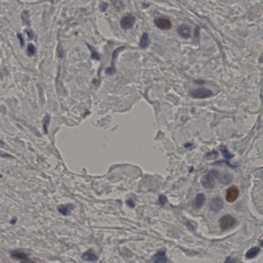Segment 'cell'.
Here are the masks:
<instances>
[{"label":"cell","instance_id":"obj_1","mask_svg":"<svg viewBox=\"0 0 263 263\" xmlns=\"http://www.w3.org/2000/svg\"><path fill=\"white\" fill-rule=\"evenodd\" d=\"M216 172V171H213L203 176L201 179V182L204 188L206 189H212L214 187L215 184L214 178Z\"/></svg>","mask_w":263,"mask_h":263},{"label":"cell","instance_id":"obj_2","mask_svg":"<svg viewBox=\"0 0 263 263\" xmlns=\"http://www.w3.org/2000/svg\"><path fill=\"white\" fill-rule=\"evenodd\" d=\"M213 95V92L207 88H196L190 92V95L194 98H207L211 97Z\"/></svg>","mask_w":263,"mask_h":263},{"label":"cell","instance_id":"obj_3","mask_svg":"<svg viewBox=\"0 0 263 263\" xmlns=\"http://www.w3.org/2000/svg\"><path fill=\"white\" fill-rule=\"evenodd\" d=\"M236 223V220L233 216L226 215L221 218L219 220V226L223 230H228L232 228Z\"/></svg>","mask_w":263,"mask_h":263},{"label":"cell","instance_id":"obj_4","mask_svg":"<svg viewBox=\"0 0 263 263\" xmlns=\"http://www.w3.org/2000/svg\"><path fill=\"white\" fill-rule=\"evenodd\" d=\"M240 194V191L237 186L233 185L227 190L226 199L229 203H233L237 200Z\"/></svg>","mask_w":263,"mask_h":263},{"label":"cell","instance_id":"obj_5","mask_svg":"<svg viewBox=\"0 0 263 263\" xmlns=\"http://www.w3.org/2000/svg\"><path fill=\"white\" fill-rule=\"evenodd\" d=\"M223 203L219 196H216L212 199L209 202V207L211 210L215 212H218L223 207Z\"/></svg>","mask_w":263,"mask_h":263},{"label":"cell","instance_id":"obj_6","mask_svg":"<svg viewBox=\"0 0 263 263\" xmlns=\"http://www.w3.org/2000/svg\"><path fill=\"white\" fill-rule=\"evenodd\" d=\"M135 21V18L133 15H127L121 20V27L124 30H129L134 26Z\"/></svg>","mask_w":263,"mask_h":263},{"label":"cell","instance_id":"obj_7","mask_svg":"<svg viewBox=\"0 0 263 263\" xmlns=\"http://www.w3.org/2000/svg\"><path fill=\"white\" fill-rule=\"evenodd\" d=\"M215 177L217 178L218 181L220 184H223L225 185H227L231 182L233 179V175L231 174L228 173H219L217 171L216 172Z\"/></svg>","mask_w":263,"mask_h":263},{"label":"cell","instance_id":"obj_8","mask_svg":"<svg viewBox=\"0 0 263 263\" xmlns=\"http://www.w3.org/2000/svg\"><path fill=\"white\" fill-rule=\"evenodd\" d=\"M154 23L158 28L161 30H167L171 28V23L167 19L158 18L155 20Z\"/></svg>","mask_w":263,"mask_h":263},{"label":"cell","instance_id":"obj_9","mask_svg":"<svg viewBox=\"0 0 263 263\" xmlns=\"http://www.w3.org/2000/svg\"><path fill=\"white\" fill-rule=\"evenodd\" d=\"M191 31L189 26L185 24L180 25L177 29L179 35L184 39H189L191 37Z\"/></svg>","mask_w":263,"mask_h":263},{"label":"cell","instance_id":"obj_10","mask_svg":"<svg viewBox=\"0 0 263 263\" xmlns=\"http://www.w3.org/2000/svg\"><path fill=\"white\" fill-rule=\"evenodd\" d=\"M206 200L205 195L203 193L198 194L193 202V207L195 209H200Z\"/></svg>","mask_w":263,"mask_h":263},{"label":"cell","instance_id":"obj_11","mask_svg":"<svg viewBox=\"0 0 263 263\" xmlns=\"http://www.w3.org/2000/svg\"><path fill=\"white\" fill-rule=\"evenodd\" d=\"M153 263H166L167 258L165 251H159L153 257Z\"/></svg>","mask_w":263,"mask_h":263},{"label":"cell","instance_id":"obj_12","mask_svg":"<svg viewBox=\"0 0 263 263\" xmlns=\"http://www.w3.org/2000/svg\"><path fill=\"white\" fill-rule=\"evenodd\" d=\"M11 256L13 259L18 260H23L25 259H28V255L21 251H12L11 252Z\"/></svg>","mask_w":263,"mask_h":263},{"label":"cell","instance_id":"obj_13","mask_svg":"<svg viewBox=\"0 0 263 263\" xmlns=\"http://www.w3.org/2000/svg\"><path fill=\"white\" fill-rule=\"evenodd\" d=\"M74 206L72 204L61 205L58 208V211L61 214L66 216L71 213V211L74 209Z\"/></svg>","mask_w":263,"mask_h":263},{"label":"cell","instance_id":"obj_14","mask_svg":"<svg viewBox=\"0 0 263 263\" xmlns=\"http://www.w3.org/2000/svg\"><path fill=\"white\" fill-rule=\"evenodd\" d=\"M82 258L87 261H96L98 259L97 256H96L95 253L92 249L85 252L83 254Z\"/></svg>","mask_w":263,"mask_h":263},{"label":"cell","instance_id":"obj_15","mask_svg":"<svg viewBox=\"0 0 263 263\" xmlns=\"http://www.w3.org/2000/svg\"><path fill=\"white\" fill-rule=\"evenodd\" d=\"M260 249L257 247H253L250 249L246 253V257L248 259H251L257 256Z\"/></svg>","mask_w":263,"mask_h":263},{"label":"cell","instance_id":"obj_16","mask_svg":"<svg viewBox=\"0 0 263 263\" xmlns=\"http://www.w3.org/2000/svg\"><path fill=\"white\" fill-rule=\"evenodd\" d=\"M149 43H150V41H149L148 35L147 33L144 32L143 34L140 41V47H141V49H145L148 46Z\"/></svg>","mask_w":263,"mask_h":263},{"label":"cell","instance_id":"obj_17","mask_svg":"<svg viewBox=\"0 0 263 263\" xmlns=\"http://www.w3.org/2000/svg\"><path fill=\"white\" fill-rule=\"evenodd\" d=\"M49 121H50V116L47 114L44 117L43 120V129H44V133L45 134L47 133V128H48V125L49 124Z\"/></svg>","mask_w":263,"mask_h":263},{"label":"cell","instance_id":"obj_18","mask_svg":"<svg viewBox=\"0 0 263 263\" xmlns=\"http://www.w3.org/2000/svg\"><path fill=\"white\" fill-rule=\"evenodd\" d=\"M36 52L35 48L33 44L30 43L27 46V54L28 56H32L34 55Z\"/></svg>","mask_w":263,"mask_h":263},{"label":"cell","instance_id":"obj_19","mask_svg":"<svg viewBox=\"0 0 263 263\" xmlns=\"http://www.w3.org/2000/svg\"><path fill=\"white\" fill-rule=\"evenodd\" d=\"M222 153L223 154V156H224V157L226 158L227 159H231V158L233 157V155H231L230 154L229 152H228V151L227 150L226 148H224L223 149H222Z\"/></svg>","mask_w":263,"mask_h":263},{"label":"cell","instance_id":"obj_20","mask_svg":"<svg viewBox=\"0 0 263 263\" xmlns=\"http://www.w3.org/2000/svg\"><path fill=\"white\" fill-rule=\"evenodd\" d=\"M114 6H115V8L117 10L122 9L124 6L122 4V2L120 1H115L113 2Z\"/></svg>","mask_w":263,"mask_h":263},{"label":"cell","instance_id":"obj_21","mask_svg":"<svg viewBox=\"0 0 263 263\" xmlns=\"http://www.w3.org/2000/svg\"><path fill=\"white\" fill-rule=\"evenodd\" d=\"M28 16H29V13H28V12L24 11L22 14V19H23L24 21L25 22L28 21Z\"/></svg>","mask_w":263,"mask_h":263},{"label":"cell","instance_id":"obj_22","mask_svg":"<svg viewBox=\"0 0 263 263\" xmlns=\"http://www.w3.org/2000/svg\"><path fill=\"white\" fill-rule=\"evenodd\" d=\"M126 203H127V204H128V206H129V207H130L131 208H134V206H135L134 201H133V200H131V199L128 200L126 201Z\"/></svg>","mask_w":263,"mask_h":263},{"label":"cell","instance_id":"obj_23","mask_svg":"<svg viewBox=\"0 0 263 263\" xmlns=\"http://www.w3.org/2000/svg\"><path fill=\"white\" fill-rule=\"evenodd\" d=\"M225 263H235V261L232 257H228L225 261Z\"/></svg>","mask_w":263,"mask_h":263},{"label":"cell","instance_id":"obj_24","mask_svg":"<svg viewBox=\"0 0 263 263\" xmlns=\"http://www.w3.org/2000/svg\"><path fill=\"white\" fill-rule=\"evenodd\" d=\"M107 6H108V5H107V3H102V4H101V5H100V8H101V10L102 12H105V11H106V8H107Z\"/></svg>","mask_w":263,"mask_h":263},{"label":"cell","instance_id":"obj_25","mask_svg":"<svg viewBox=\"0 0 263 263\" xmlns=\"http://www.w3.org/2000/svg\"><path fill=\"white\" fill-rule=\"evenodd\" d=\"M166 201L167 199L165 197V196H160V197H159V202H160V204H164Z\"/></svg>","mask_w":263,"mask_h":263},{"label":"cell","instance_id":"obj_26","mask_svg":"<svg viewBox=\"0 0 263 263\" xmlns=\"http://www.w3.org/2000/svg\"><path fill=\"white\" fill-rule=\"evenodd\" d=\"M18 38L19 39L20 41V43H21V45H22V46H23L24 45V39L22 37V34H18Z\"/></svg>","mask_w":263,"mask_h":263},{"label":"cell","instance_id":"obj_27","mask_svg":"<svg viewBox=\"0 0 263 263\" xmlns=\"http://www.w3.org/2000/svg\"><path fill=\"white\" fill-rule=\"evenodd\" d=\"M20 263H36L34 262L33 261L30 260V259H26L25 260H23L21 261Z\"/></svg>","mask_w":263,"mask_h":263},{"label":"cell","instance_id":"obj_28","mask_svg":"<svg viewBox=\"0 0 263 263\" xmlns=\"http://www.w3.org/2000/svg\"><path fill=\"white\" fill-rule=\"evenodd\" d=\"M4 146V143H3V141H2L1 140H0V147H3V146Z\"/></svg>","mask_w":263,"mask_h":263},{"label":"cell","instance_id":"obj_29","mask_svg":"<svg viewBox=\"0 0 263 263\" xmlns=\"http://www.w3.org/2000/svg\"><path fill=\"white\" fill-rule=\"evenodd\" d=\"M16 219H12V222H12V223H16Z\"/></svg>","mask_w":263,"mask_h":263},{"label":"cell","instance_id":"obj_30","mask_svg":"<svg viewBox=\"0 0 263 263\" xmlns=\"http://www.w3.org/2000/svg\"><path fill=\"white\" fill-rule=\"evenodd\" d=\"M2 177V176L1 175H0V177Z\"/></svg>","mask_w":263,"mask_h":263}]
</instances>
